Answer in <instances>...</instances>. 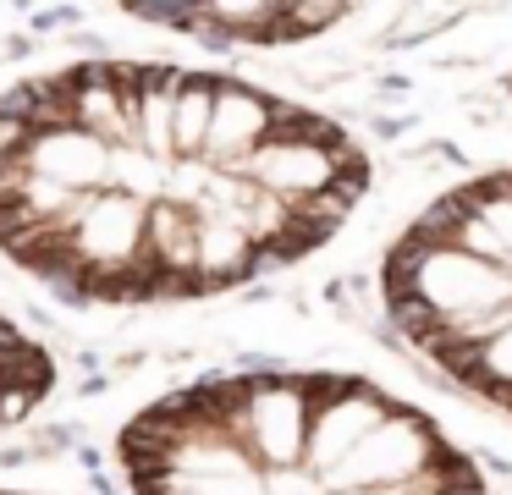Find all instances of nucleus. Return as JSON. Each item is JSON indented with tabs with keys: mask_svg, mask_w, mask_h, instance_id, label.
I'll use <instances>...</instances> for the list:
<instances>
[]
</instances>
